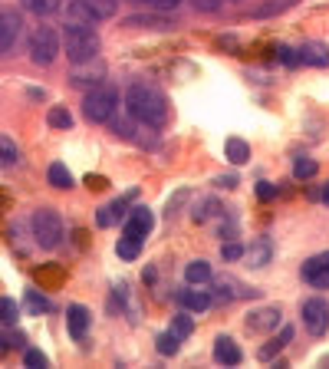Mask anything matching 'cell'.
Here are the masks:
<instances>
[{
	"label": "cell",
	"mask_w": 329,
	"mask_h": 369,
	"mask_svg": "<svg viewBox=\"0 0 329 369\" xmlns=\"http://www.w3.org/2000/svg\"><path fill=\"white\" fill-rule=\"evenodd\" d=\"M125 109H129V115L135 123L151 125V129H161V125L168 123V103H165V96L155 86H145V83L129 86Z\"/></svg>",
	"instance_id": "6da1fadb"
},
{
	"label": "cell",
	"mask_w": 329,
	"mask_h": 369,
	"mask_svg": "<svg viewBox=\"0 0 329 369\" xmlns=\"http://www.w3.org/2000/svg\"><path fill=\"white\" fill-rule=\"evenodd\" d=\"M63 50L66 59L79 63H93V57L99 53V33L93 27H79V23H66L63 30Z\"/></svg>",
	"instance_id": "7a4b0ae2"
},
{
	"label": "cell",
	"mask_w": 329,
	"mask_h": 369,
	"mask_svg": "<svg viewBox=\"0 0 329 369\" xmlns=\"http://www.w3.org/2000/svg\"><path fill=\"white\" fill-rule=\"evenodd\" d=\"M119 109V89L115 86H93L83 103V115L89 123H112Z\"/></svg>",
	"instance_id": "3957f363"
},
{
	"label": "cell",
	"mask_w": 329,
	"mask_h": 369,
	"mask_svg": "<svg viewBox=\"0 0 329 369\" xmlns=\"http://www.w3.org/2000/svg\"><path fill=\"white\" fill-rule=\"evenodd\" d=\"M30 227H33V241H37L43 251H53V247H59V241H63V218H59V211H53V208L33 211Z\"/></svg>",
	"instance_id": "277c9868"
},
{
	"label": "cell",
	"mask_w": 329,
	"mask_h": 369,
	"mask_svg": "<svg viewBox=\"0 0 329 369\" xmlns=\"http://www.w3.org/2000/svg\"><path fill=\"white\" fill-rule=\"evenodd\" d=\"M59 50H63V40L53 27L47 23H40L33 33H30V59L37 63V67H50V63H57Z\"/></svg>",
	"instance_id": "5b68a950"
},
{
	"label": "cell",
	"mask_w": 329,
	"mask_h": 369,
	"mask_svg": "<svg viewBox=\"0 0 329 369\" xmlns=\"http://www.w3.org/2000/svg\"><path fill=\"white\" fill-rule=\"evenodd\" d=\"M303 323H306V330L313 336H323L329 330V303L323 297H310L303 303Z\"/></svg>",
	"instance_id": "8992f818"
},
{
	"label": "cell",
	"mask_w": 329,
	"mask_h": 369,
	"mask_svg": "<svg viewBox=\"0 0 329 369\" xmlns=\"http://www.w3.org/2000/svg\"><path fill=\"white\" fill-rule=\"evenodd\" d=\"M23 33V17H20V10H0V57L13 50V43L20 40Z\"/></svg>",
	"instance_id": "52a82bcc"
},
{
	"label": "cell",
	"mask_w": 329,
	"mask_h": 369,
	"mask_svg": "<svg viewBox=\"0 0 329 369\" xmlns=\"http://www.w3.org/2000/svg\"><path fill=\"white\" fill-rule=\"evenodd\" d=\"M244 323L250 333H277V327L283 323V310L280 307H260V310L247 313Z\"/></svg>",
	"instance_id": "ba28073f"
},
{
	"label": "cell",
	"mask_w": 329,
	"mask_h": 369,
	"mask_svg": "<svg viewBox=\"0 0 329 369\" xmlns=\"http://www.w3.org/2000/svg\"><path fill=\"white\" fill-rule=\"evenodd\" d=\"M303 280L313 287H329V251L326 254H316L303 264Z\"/></svg>",
	"instance_id": "9c48e42d"
},
{
	"label": "cell",
	"mask_w": 329,
	"mask_h": 369,
	"mask_svg": "<svg viewBox=\"0 0 329 369\" xmlns=\"http://www.w3.org/2000/svg\"><path fill=\"white\" fill-rule=\"evenodd\" d=\"M214 360L224 363V366H237V363L244 360V353H241V346H237L231 336H217L214 340Z\"/></svg>",
	"instance_id": "30bf717a"
},
{
	"label": "cell",
	"mask_w": 329,
	"mask_h": 369,
	"mask_svg": "<svg viewBox=\"0 0 329 369\" xmlns=\"http://www.w3.org/2000/svg\"><path fill=\"white\" fill-rule=\"evenodd\" d=\"M66 323H69V333H73V340H83L86 330H89V310H86L83 303H73V307L66 310Z\"/></svg>",
	"instance_id": "8fae6325"
},
{
	"label": "cell",
	"mask_w": 329,
	"mask_h": 369,
	"mask_svg": "<svg viewBox=\"0 0 329 369\" xmlns=\"http://www.w3.org/2000/svg\"><path fill=\"white\" fill-rule=\"evenodd\" d=\"M178 300L185 303V310H191V313H204L207 307H211V294H204V290H197L195 284L185 287V290L178 294Z\"/></svg>",
	"instance_id": "7c38bea8"
},
{
	"label": "cell",
	"mask_w": 329,
	"mask_h": 369,
	"mask_svg": "<svg viewBox=\"0 0 329 369\" xmlns=\"http://www.w3.org/2000/svg\"><path fill=\"white\" fill-rule=\"evenodd\" d=\"M66 20H69V23H79V27H93L99 17L93 13V7H89L86 0H73V4L66 7Z\"/></svg>",
	"instance_id": "4fadbf2b"
},
{
	"label": "cell",
	"mask_w": 329,
	"mask_h": 369,
	"mask_svg": "<svg viewBox=\"0 0 329 369\" xmlns=\"http://www.w3.org/2000/svg\"><path fill=\"white\" fill-rule=\"evenodd\" d=\"M296 53H300V63H306V67H329V50L323 43H306Z\"/></svg>",
	"instance_id": "5bb4252c"
},
{
	"label": "cell",
	"mask_w": 329,
	"mask_h": 369,
	"mask_svg": "<svg viewBox=\"0 0 329 369\" xmlns=\"http://www.w3.org/2000/svg\"><path fill=\"white\" fill-rule=\"evenodd\" d=\"M244 257H247V264L250 267H263L273 257V244L267 241V237H263V241H254V244L244 251Z\"/></svg>",
	"instance_id": "9a60e30c"
},
{
	"label": "cell",
	"mask_w": 329,
	"mask_h": 369,
	"mask_svg": "<svg viewBox=\"0 0 329 369\" xmlns=\"http://www.w3.org/2000/svg\"><path fill=\"white\" fill-rule=\"evenodd\" d=\"M224 155L231 165H244L247 159H250V145L244 142V139H227L224 142Z\"/></svg>",
	"instance_id": "2e32d148"
},
{
	"label": "cell",
	"mask_w": 329,
	"mask_h": 369,
	"mask_svg": "<svg viewBox=\"0 0 329 369\" xmlns=\"http://www.w3.org/2000/svg\"><path fill=\"white\" fill-rule=\"evenodd\" d=\"M290 340H293V327H283V330H280V336H277V340H273V343H267V346H260V353H257V356H260L263 363H270L273 356H277V353H280V350H283V346H287V343H290Z\"/></svg>",
	"instance_id": "e0dca14e"
},
{
	"label": "cell",
	"mask_w": 329,
	"mask_h": 369,
	"mask_svg": "<svg viewBox=\"0 0 329 369\" xmlns=\"http://www.w3.org/2000/svg\"><path fill=\"white\" fill-rule=\"evenodd\" d=\"M185 280L195 284V287L207 284V280H211V267H207V261H191V264L185 267Z\"/></svg>",
	"instance_id": "ac0fdd59"
},
{
	"label": "cell",
	"mask_w": 329,
	"mask_h": 369,
	"mask_svg": "<svg viewBox=\"0 0 329 369\" xmlns=\"http://www.w3.org/2000/svg\"><path fill=\"white\" fill-rule=\"evenodd\" d=\"M47 178L53 188H73V175H69V169H66L63 161H53V165H50Z\"/></svg>",
	"instance_id": "d6986e66"
},
{
	"label": "cell",
	"mask_w": 329,
	"mask_h": 369,
	"mask_svg": "<svg viewBox=\"0 0 329 369\" xmlns=\"http://www.w3.org/2000/svg\"><path fill=\"white\" fill-rule=\"evenodd\" d=\"M125 27H151V30H168L175 27L168 17H145V13H135V17L125 20Z\"/></svg>",
	"instance_id": "ffe728a7"
},
{
	"label": "cell",
	"mask_w": 329,
	"mask_h": 369,
	"mask_svg": "<svg viewBox=\"0 0 329 369\" xmlns=\"http://www.w3.org/2000/svg\"><path fill=\"white\" fill-rule=\"evenodd\" d=\"M20 7L30 10V13H37V17H50V13L59 10V0H20Z\"/></svg>",
	"instance_id": "44dd1931"
},
{
	"label": "cell",
	"mask_w": 329,
	"mask_h": 369,
	"mask_svg": "<svg viewBox=\"0 0 329 369\" xmlns=\"http://www.w3.org/2000/svg\"><path fill=\"white\" fill-rule=\"evenodd\" d=\"M115 251H119V257H122V261H135V257H139V251H142V237L122 234V237H119V247H115Z\"/></svg>",
	"instance_id": "7402d4cb"
},
{
	"label": "cell",
	"mask_w": 329,
	"mask_h": 369,
	"mask_svg": "<svg viewBox=\"0 0 329 369\" xmlns=\"http://www.w3.org/2000/svg\"><path fill=\"white\" fill-rule=\"evenodd\" d=\"M23 303H27V310H30V313H37V317H40V313H50V310H53V303H50L47 297L40 294V290H33V287L27 290Z\"/></svg>",
	"instance_id": "603a6c76"
},
{
	"label": "cell",
	"mask_w": 329,
	"mask_h": 369,
	"mask_svg": "<svg viewBox=\"0 0 329 369\" xmlns=\"http://www.w3.org/2000/svg\"><path fill=\"white\" fill-rule=\"evenodd\" d=\"M20 161V149L10 135H0V165H17Z\"/></svg>",
	"instance_id": "cb8c5ba5"
},
{
	"label": "cell",
	"mask_w": 329,
	"mask_h": 369,
	"mask_svg": "<svg viewBox=\"0 0 329 369\" xmlns=\"http://www.w3.org/2000/svg\"><path fill=\"white\" fill-rule=\"evenodd\" d=\"M17 320H20V303L13 297H0V323L13 327Z\"/></svg>",
	"instance_id": "d4e9b609"
},
{
	"label": "cell",
	"mask_w": 329,
	"mask_h": 369,
	"mask_svg": "<svg viewBox=\"0 0 329 369\" xmlns=\"http://www.w3.org/2000/svg\"><path fill=\"white\" fill-rule=\"evenodd\" d=\"M214 215H221V205H217L214 198H204L201 205H195V211H191V218H195L197 225H204V221L214 218Z\"/></svg>",
	"instance_id": "484cf974"
},
{
	"label": "cell",
	"mask_w": 329,
	"mask_h": 369,
	"mask_svg": "<svg viewBox=\"0 0 329 369\" xmlns=\"http://www.w3.org/2000/svg\"><path fill=\"white\" fill-rule=\"evenodd\" d=\"M47 123H50V129H69L73 125V115H69L66 106H53L47 113Z\"/></svg>",
	"instance_id": "4316f807"
},
{
	"label": "cell",
	"mask_w": 329,
	"mask_h": 369,
	"mask_svg": "<svg viewBox=\"0 0 329 369\" xmlns=\"http://www.w3.org/2000/svg\"><path fill=\"white\" fill-rule=\"evenodd\" d=\"M89 7H93V13L99 20H109V17H115L119 13V0H86Z\"/></svg>",
	"instance_id": "83f0119b"
},
{
	"label": "cell",
	"mask_w": 329,
	"mask_h": 369,
	"mask_svg": "<svg viewBox=\"0 0 329 369\" xmlns=\"http://www.w3.org/2000/svg\"><path fill=\"white\" fill-rule=\"evenodd\" d=\"M155 346H158L161 356H175V353H178V346H181V336H178L175 330H171V333H161Z\"/></svg>",
	"instance_id": "f1b7e54d"
},
{
	"label": "cell",
	"mask_w": 329,
	"mask_h": 369,
	"mask_svg": "<svg viewBox=\"0 0 329 369\" xmlns=\"http://www.w3.org/2000/svg\"><path fill=\"white\" fill-rule=\"evenodd\" d=\"M103 83V69L96 67L93 73H86V69H76L73 73V86H79V89H86V86H99Z\"/></svg>",
	"instance_id": "f546056e"
},
{
	"label": "cell",
	"mask_w": 329,
	"mask_h": 369,
	"mask_svg": "<svg viewBox=\"0 0 329 369\" xmlns=\"http://www.w3.org/2000/svg\"><path fill=\"white\" fill-rule=\"evenodd\" d=\"M316 171H320V165H316V161H313V159H306V155H303V159H296V161H293V175H296V178H300V181L313 178Z\"/></svg>",
	"instance_id": "4dcf8cb0"
},
{
	"label": "cell",
	"mask_w": 329,
	"mask_h": 369,
	"mask_svg": "<svg viewBox=\"0 0 329 369\" xmlns=\"http://www.w3.org/2000/svg\"><path fill=\"white\" fill-rule=\"evenodd\" d=\"M171 330L178 333L181 340H185V336H191V330H195V317H191V310L178 313V317H175V323H171Z\"/></svg>",
	"instance_id": "1f68e13d"
},
{
	"label": "cell",
	"mask_w": 329,
	"mask_h": 369,
	"mask_svg": "<svg viewBox=\"0 0 329 369\" xmlns=\"http://www.w3.org/2000/svg\"><path fill=\"white\" fill-rule=\"evenodd\" d=\"M132 221H135V225H139L142 231H145V234H149L151 225H155V218H151V211H149V208H142V205H139V208H132Z\"/></svg>",
	"instance_id": "d6a6232c"
},
{
	"label": "cell",
	"mask_w": 329,
	"mask_h": 369,
	"mask_svg": "<svg viewBox=\"0 0 329 369\" xmlns=\"http://www.w3.org/2000/svg\"><path fill=\"white\" fill-rule=\"evenodd\" d=\"M112 135H119V139H135V125L125 123V119H115V123H112Z\"/></svg>",
	"instance_id": "836d02e7"
},
{
	"label": "cell",
	"mask_w": 329,
	"mask_h": 369,
	"mask_svg": "<svg viewBox=\"0 0 329 369\" xmlns=\"http://www.w3.org/2000/svg\"><path fill=\"white\" fill-rule=\"evenodd\" d=\"M23 363H27L30 369H43V366H47V356H43V353H40V350H27Z\"/></svg>",
	"instance_id": "e575fe53"
},
{
	"label": "cell",
	"mask_w": 329,
	"mask_h": 369,
	"mask_svg": "<svg viewBox=\"0 0 329 369\" xmlns=\"http://www.w3.org/2000/svg\"><path fill=\"white\" fill-rule=\"evenodd\" d=\"M221 257H224V261H237V257H244V247L234 244V241H227V244L221 247Z\"/></svg>",
	"instance_id": "d590c367"
},
{
	"label": "cell",
	"mask_w": 329,
	"mask_h": 369,
	"mask_svg": "<svg viewBox=\"0 0 329 369\" xmlns=\"http://www.w3.org/2000/svg\"><path fill=\"white\" fill-rule=\"evenodd\" d=\"M191 4H195V10H201V13H214V10H221L224 0H191Z\"/></svg>",
	"instance_id": "8d00e7d4"
},
{
	"label": "cell",
	"mask_w": 329,
	"mask_h": 369,
	"mask_svg": "<svg viewBox=\"0 0 329 369\" xmlns=\"http://www.w3.org/2000/svg\"><path fill=\"white\" fill-rule=\"evenodd\" d=\"M280 59L287 63V67H296V63H300V53H296L293 47H280Z\"/></svg>",
	"instance_id": "74e56055"
},
{
	"label": "cell",
	"mask_w": 329,
	"mask_h": 369,
	"mask_svg": "<svg viewBox=\"0 0 329 369\" xmlns=\"http://www.w3.org/2000/svg\"><path fill=\"white\" fill-rule=\"evenodd\" d=\"M273 195H277V188H273L270 181H260V185H257V198L260 201H270Z\"/></svg>",
	"instance_id": "f35d334b"
},
{
	"label": "cell",
	"mask_w": 329,
	"mask_h": 369,
	"mask_svg": "<svg viewBox=\"0 0 329 369\" xmlns=\"http://www.w3.org/2000/svg\"><path fill=\"white\" fill-rule=\"evenodd\" d=\"M86 185H89V191H103L109 181H105L103 175H89V178H86Z\"/></svg>",
	"instance_id": "ab89813d"
},
{
	"label": "cell",
	"mask_w": 329,
	"mask_h": 369,
	"mask_svg": "<svg viewBox=\"0 0 329 369\" xmlns=\"http://www.w3.org/2000/svg\"><path fill=\"white\" fill-rule=\"evenodd\" d=\"M112 211H109V208H99V215H96V225H99V227H109V225H112Z\"/></svg>",
	"instance_id": "60d3db41"
},
{
	"label": "cell",
	"mask_w": 329,
	"mask_h": 369,
	"mask_svg": "<svg viewBox=\"0 0 329 369\" xmlns=\"http://www.w3.org/2000/svg\"><path fill=\"white\" fill-rule=\"evenodd\" d=\"M149 4H151L155 10H175L181 0H149Z\"/></svg>",
	"instance_id": "b9f144b4"
},
{
	"label": "cell",
	"mask_w": 329,
	"mask_h": 369,
	"mask_svg": "<svg viewBox=\"0 0 329 369\" xmlns=\"http://www.w3.org/2000/svg\"><path fill=\"white\" fill-rule=\"evenodd\" d=\"M109 211H112V218H115V221L125 218V201H112V205H109Z\"/></svg>",
	"instance_id": "7bdbcfd3"
},
{
	"label": "cell",
	"mask_w": 329,
	"mask_h": 369,
	"mask_svg": "<svg viewBox=\"0 0 329 369\" xmlns=\"http://www.w3.org/2000/svg\"><path fill=\"white\" fill-rule=\"evenodd\" d=\"M217 185H221V188H237V175H221Z\"/></svg>",
	"instance_id": "ee69618b"
},
{
	"label": "cell",
	"mask_w": 329,
	"mask_h": 369,
	"mask_svg": "<svg viewBox=\"0 0 329 369\" xmlns=\"http://www.w3.org/2000/svg\"><path fill=\"white\" fill-rule=\"evenodd\" d=\"M323 201H326V205H329V181H326V185H323Z\"/></svg>",
	"instance_id": "f6af8a7d"
}]
</instances>
